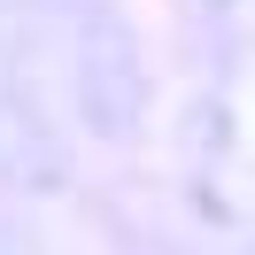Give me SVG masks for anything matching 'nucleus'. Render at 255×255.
<instances>
[]
</instances>
